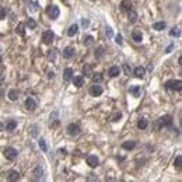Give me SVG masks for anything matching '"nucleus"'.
Instances as JSON below:
<instances>
[{
	"label": "nucleus",
	"mask_w": 182,
	"mask_h": 182,
	"mask_svg": "<svg viewBox=\"0 0 182 182\" xmlns=\"http://www.w3.org/2000/svg\"><path fill=\"white\" fill-rule=\"evenodd\" d=\"M165 87H167V90H170V91H181L182 88V83L181 80H168L167 83H165Z\"/></svg>",
	"instance_id": "1"
},
{
	"label": "nucleus",
	"mask_w": 182,
	"mask_h": 182,
	"mask_svg": "<svg viewBox=\"0 0 182 182\" xmlns=\"http://www.w3.org/2000/svg\"><path fill=\"white\" fill-rule=\"evenodd\" d=\"M46 13H48V16H49L51 18H58L59 14H60V11H59V9H58L56 6H49V7L46 9Z\"/></svg>",
	"instance_id": "2"
},
{
	"label": "nucleus",
	"mask_w": 182,
	"mask_h": 182,
	"mask_svg": "<svg viewBox=\"0 0 182 182\" xmlns=\"http://www.w3.org/2000/svg\"><path fill=\"white\" fill-rule=\"evenodd\" d=\"M67 133H69L70 136H77V135L80 133V126H78L77 123H70V125L67 126Z\"/></svg>",
	"instance_id": "3"
},
{
	"label": "nucleus",
	"mask_w": 182,
	"mask_h": 182,
	"mask_svg": "<svg viewBox=\"0 0 182 182\" xmlns=\"http://www.w3.org/2000/svg\"><path fill=\"white\" fill-rule=\"evenodd\" d=\"M55 39V35L52 31H45L42 34V41L43 43H52Z\"/></svg>",
	"instance_id": "4"
},
{
	"label": "nucleus",
	"mask_w": 182,
	"mask_h": 182,
	"mask_svg": "<svg viewBox=\"0 0 182 182\" xmlns=\"http://www.w3.org/2000/svg\"><path fill=\"white\" fill-rule=\"evenodd\" d=\"M90 94L93 97H98V95H101L102 94V87L101 86H98V83H95L94 86H91L90 87Z\"/></svg>",
	"instance_id": "5"
},
{
	"label": "nucleus",
	"mask_w": 182,
	"mask_h": 182,
	"mask_svg": "<svg viewBox=\"0 0 182 182\" xmlns=\"http://www.w3.org/2000/svg\"><path fill=\"white\" fill-rule=\"evenodd\" d=\"M4 156H6L9 160H14V158L17 157V150L13 149V147H7V149L4 150Z\"/></svg>",
	"instance_id": "6"
},
{
	"label": "nucleus",
	"mask_w": 182,
	"mask_h": 182,
	"mask_svg": "<svg viewBox=\"0 0 182 182\" xmlns=\"http://www.w3.org/2000/svg\"><path fill=\"white\" fill-rule=\"evenodd\" d=\"M76 53V51H74V48L73 46H66L63 49V56L66 58V59H70V58H73Z\"/></svg>",
	"instance_id": "7"
},
{
	"label": "nucleus",
	"mask_w": 182,
	"mask_h": 182,
	"mask_svg": "<svg viewBox=\"0 0 182 182\" xmlns=\"http://www.w3.org/2000/svg\"><path fill=\"white\" fill-rule=\"evenodd\" d=\"M158 122H160L161 126H171L172 125V118L170 115H165V116H162V118L158 119Z\"/></svg>",
	"instance_id": "8"
},
{
	"label": "nucleus",
	"mask_w": 182,
	"mask_h": 182,
	"mask_svg": "<svg viewBox=\"0 0 182 182\" xmlns=\"http://www.w3.org/2000/svg\"><path fill=\"white\" fill-rule=\"evenodd\" d=\"M6 178H7V181H17L20 178V175H18L17 171L10 170V171H7V174H6Z\"/></svg>",
	"instance_id": "9"
},
{
	"label": "nucleus",
	"mask_w": 182,
	"mask_h": 182,
	"mask_svg": "<svg viewBox=\"0 0 182 182\" xmlns=\"http://www.w3.org/2000/svg\"><path fill=\"white\" fill-rule=\"evenodd\" d=\"M87 164H88L91 168L97 167V165H98V158H97V156H93V154L87 156Z\"/></svg>",
	"instance_id": "10"
},
{
	"label": "nucleus",
	"mask_w": 182,
	"mask_h": 182,
	"mask_svg": "<svg viewBox=\"0 0 182 182\" xmlns=\"http://www.w3.org/2000/svg\"><path fill=\"white\" fill-rule=\"evenodd\" d=\"M25 108H27L28 111H34V109L37 108V102L34 101V98L30 97V98H27V99H25Z\"/></svg>",
	"instance_id": "11"
},
{
	"label": "nucleus",
	"mask_w": 182,
	"mask_h": 182,
	"mask_svg": "<svg viewBox=\"0 0 182 182\" xmlns=\"http://www.w3.org/2000/svg\"><path fill=\"white\" fill-rule=\"evenodd\" d=\"M72 78H73V70H72L70 67L64 69V72H63V80H64V81H70Z\"/></svg>",
	"instance_id": "12"
},
{
	"label": "nucleus",
	"mask_w": 182,
	"mask_h": 182,
	"mask_svg": "<svg viewBox=\"0 0 182 182\" xmlns=\"http://www.w3.org/2000/svg\"><path fill=\"white\" fill-rule=\"evenodd\" d=\"M72 80H73V83H74L76 87H81L84 84V77H83V76H76V77L72 78Z\"/></svg>",
	"instance_id": "13"
},
{
	"label": "nucleus",
	"mask_w": 182,
	"mask_h": 182,
	"mask_svg": "<svg viewBox=\"0 0 182 182\" xmlns=\"http://www.w3.org/2000/svg\"><path fill=\"white\" fill-rule=\"evenodd\" d=\"M146 74V69L144 67H141V66H137L136 69H135V76L137 77V78H141L143 76Z\"/></svg>",
	"instance_id": "14"
},
{
	"label": "nucleus",
	"mask_w": 182,
	"mask_h": 182,
	"mask_svg": "<svg viewBox=\"0 0 182 182\" xmlns=\"http://www.w3.org/2000/svg\"><path fill=\"white\" fill-rule=\"evenodd\" d=\"M77 31H78V25H77V24H73V25H70V27H69V30H67V35H69V37H74L76 34H77Z\"/></svg>",
	"instance_id": "15"
},
{
	"label": "nucleus",
	"mask_w": 182,
	"mask_h": 182,
	"mask_svg": "<svg viewBox=\"0 0 182 182\" xmlns=\"http://www.w3.org/2000/svg\"><path fill=\"white\" fill-rule=\"evenodd\" d=\"M132 37H133V41H136V42H141V38H143V34L140 30H135L133 34H132Z\"/></svg>",
	"instance_id": "16"
},
{
	"label": "nucleus",
	"mask_w": 182,
	"mask_h": 182,
	"mask_svg": "<svg viewBox=\"0 0 182 182\" xmlns=\"http://www.w3.org/2000/svg\"><path fill=\"white\" fill-rule=\"evenodd\" d=\"M122 146H123V149H125V150H132V149H135V147H136V141H133V140H128V141H125Z\"/></svg>",
	"instance_id": "17"
},
{
	"label": "nucleus",
	"mask_w": 182,
	"mask_h": 182,
	"mask_svg": "<svg viewBox=\"0 0 182 182\" xmlns=\"http://www.w3.org/2000/svg\"><path fill=\"white\" fill-rule=\"evenodd\" d=\"M120 9H122L123 11L132 10V3H130V0H123L122 4H120Z\"/></svg>",
	"instance_id": "18"
},
{
	"label": "nucleus",
	"mask_w": 182,
	"mask_h": 182,
	"mask_svg": "<svg viewBox=\"0 0 182 182\" xmlns=\"http://www.w3.org/2000/svg\"><path fill=\"white\" fill-rule=\"evenodd\" d=\"M16 128H17V120H14V119L7 120V123H6V129L7 130H14Z\"/></svg>",
	"instance_id": "19"
},
{
	"label": "nucleus",
	"mask_w": 182,
	"mask_h": 182,
	"mask_svg": "<svg viewBox=\"0 0 182 182\" xmlns=\"http://www.w3.org/2000/svg\"><path fill=\"white\" fill-rule=\"evenodd\" d=\"M129 91H130V94L133 97H140V87L139 86H132L129 88Z\"/></svg>",
	"instance_id": "20"
},
{
	"label": "nucleus",
	"mask_w": 182,
	"mask_h": 182,
	"mask_svg": "<svg viewBox=\"0 0 182 182\" xmlns=\"http://www.w3.org/2000/svg\"><path fill=\"white\" fill-rule=\"evenodd\" d=\"M164 28H165V22L164 21L154 22V24H153V30H156V31H162Z\"/></svg>",
	"instance_id": "21"
},
{
	"label": "nucleus",
	"mask_w": 182,
	"mask_h": 182,
	"mask_svg": "<svg viewBox=\"0 0 182 182\" xmlns=\"http://www.w3.org/2000/svg\"><path fill=\"white\" fill-rule=\"evenodd\" d=\"M119 73H120V69H119L118 66H112V67L109 69V76H111V77H116Z\"/></svg>",
	"instance_id": "22"
},
{
	"label": "nucleus",
	"mask_w": 182,
	"mask_h": 182,
	"mask_svg": "<svg viewBox=\"0 0 182 182\" xmlns=\"http://www.w3.org/2000/svg\"><path fill=\"white\" fill-rule=\"evenodd\" d=\"M83 73H84L87 77H91V76H93V73H94V72H93V67H91L90 64H86V66L83 67Z\"/></svg>",
	"instance_id": "23"
},
{
	"label": "nucleus",
	"mask_w": 182,
	"mask_h": 182,
	"mask_svg": "<svg viewBox=\"0 0 182 182\" xmlns=\"http://www.w3.org/2000/svg\"><path fill=\"white\" fill-rule=\"evenodd\" d=\"M42 174H43L42 168H41V167H37V168L34 170V178H35V179H41V178H42Z\"/></svg>",
	"instance_id": "24"
},
{
	"label": "nucleus",
	"mask_w": 182,
	"mask_h": 182,
	"mask_svg": "<svg viewBox=\"0 0 182 182\" xmlns=\"http://www.w3.org/2000/svg\"><path fill=\"white\" fill-rule=\"evenodd\" d=\"M136 20H137V13L135 10H129V21L135 22Z\"/></svg>",
	"instance_id": "25"
},
{
	"label": "nucleus",
	"mask_w": 182,
	"mask_h": 182,
	"mask_svg": "<svg viewBox=\"0 0 182 182\" xmlns=\"http://www.w3.org/2000/svg\"><path fill=\"white\" fill-rule=\"evenodd\" d=\"M9 98H10L11 101H16L18 98V91L17 90H10L9 91Z\"/></svg>",
	"instance_id": "26"
},
{
	"label": "nucleus",
	"mask_w": 182,
	"mask_h": 182,
	"mask_svg": "<svg viewBox=\"0 0 182 182\" xmlns=\"http://www.w3.org/2000/svg\"><path fill=\"white\" fill-rule=\"evenodd\" d=\"M91 78H93V81L94 83H101L102 81V74L101 73H93V76H91Z\"/></svg>",
	"instance_id": "27"
},
{
	"label": "nucleus",
	"mask_w": 182,
	"mask_h": 182,
	"mask_svg": "<svg viewBox=\"0 0 182 182\" xmlns=\"http://www.w3.org/2000/svg\"><path fill=\"white\" fill-rule=\"evenodd\" d=\"M147 125H149V122H147L146 119H143V118L137 122V128H139V129H146V128H147Z\"/></svg>",
	"instance_id": "28"
},
{
	"label": "nucleus",
	"mask_w": 182,
	"mask_h": 182,
	"mask_svg": "<svg viewBox=\"0 0 182 182\" xmlns=\"http://www.w3.org/2000/svg\"><path fill=\"white\" fill-rule=\"evenodd\" d=\"M16 32L20 34V35H24V34H25V31H24V24H18L17 28H16Z\"/></svg>",
	"instance_id": "29"
},
{
	"label": "nucleus",
	"mask_w": 182,
	"mask_h": 182,
	"mask_svg": "<svg viewBox=\"0 0 182 182\" xmlns=\"http://www.w3.org/2000/svg\"><path fill=\"white\" fill-rule=\"evenodd\" d=\"M170 35H171V37H179V35H181V31H179L178 28H172L171 31H170Z\"/></svg>",
	"instance_id": "30"
},
{
	"label": "nucleus",
	"mask_w": 182,
	"mask_h": 182,
	"mask_svg": "<svg viewBox=\"0 0 182 182\" xmlns=\"http://www.w3.org/2000/svg\"><path fill=\"white\" fill-rule=\"evenodd\" d=\"M83 42H84V45H90V43L93 42V37H91V35H87V37H84Z\"/></svg>",
	"instance_id": "31"
},
{
	"label": "nucleus",
	"mask_w": 182,
	"mask_h": 182,
	"mask_svg": "<svg viewBox=\"0 0 182 182\" xmlns=\"http://www.w3.org/2000/svg\"><path fill=\"white\" fill-rule=\"evenodd\" d=\"M39 147L42 149V151H46V150H48V146H46V143H45V140H43V139L39 140Z\"/></svg>",
	"instance_id": "32"
},
{
	"label": "nucleus",
	"mask_w": 182,
	"mask_h": 182,
	"mask_svg": "<svg viewBox=\"0 0 182 182\" xmlns=\"http://www.w3.org/2000/svg\"><path fill=\"white\" fill-rule=\"evenodd\" d=\"M27 25H28L30 28H32V30L37 27V24H35V21H34L32 18H28V21H27Z\"/></svg>",
	"instance_id": "33"
},
{
	"label": "nucleus",
	"mask_w": 182,
	"mask_h": 182,
	"mask_svg": "<svg viewBox=\"0 0 182 182\" xmlns=\"http://www.w3.org/2000/svg\"><path fill=\"white\" fill-rule=\"evenodd\" d=\"M181 162H182V157L178 156V157L175 158V167H177V168H181Z\"/></svg>",
	"instance_id": "34"
},
{
	"label": "nucleus",
	"mask_w": 182,
	"mask_h": 182,
	"mask_svg": "<svg viewBox=\"0 0 182 182\" xmlns=\"http://www.w3.org/2000/svg\"><path fill=\"white\" fill-rule=\"evenodd\" d=\"M6 14H7V11H6V9L0 6V20H3V18L6 17Z\"/></svg>",
	"instance_id": "35"
},
{
	"label": "nucleus",
	"mask_w": 182,
	"mask_h": 182,
	"mask_svg": "<svg viewBox=\"0 0 182 182\" xmlns=\"http://www.w3.org/2000/svg\"><path fill=\"white\" fill-rule=\"evenodd\" d=\"M120 118H122V114H120V112H116V114H114V115H112V120H114V122L119 120Z\"/></svg>",
	"instance_id": "36"
},
{
	"label": "nucleus",
	"mask_w": 182,
	"mask_h": 182,
	"mask_svg": "<svg viewBox=\"0 0 182 182\" xmlns=\"http://www.w3.org/2000/svg\"><path fill=\"white\" fill-rule=\"evenodd\" d=\"M104 55V49L102 48H98V49H95V56L97 58H101Z\"/></svg>",
	"instance_id": "37"
},
{
	"label": "nucleus",
	"mask_w": 182,
	"mask_h": 182,
	"mask_svg": "<svg viewBox=\"0 0 182 182\" xmlns=\"http://www.w3.org/2000/svg\"><path fill=\"white\" fill-rule=\"evenodd\" d=\"M105 35H107L108 38H111V37L114 35V32H112V28H109V27H107V28H105Z\"/></svg>",
	"instance_id": "38"
},
{
	"label": "nucleus",
	"mask_w": 182,
	"mask_h": 182,
	"mask_svg": "<svg viewBox=\"0 0 182 182\" xmlns=\"http://www.w3.org/2000/svg\"><path fill=\"white\" fill-rule=\"evenodd\" d=\"M115 39H116V43H118V45H122V43H123L122 37H120V35H116V38H115Z\"/></svg>",
	"instance_id": "39"
},
{
	"label": "nucleus",
	"mask_w": 182,
	"mask_h": 182,
	"mask_svg": "<svg viewBox=\"0 0 182 182\" xmlns=\"http://www.w3.org/2000/svg\"><path fill=\"white\" fill-rule=\"evenodd\" d=\"M153 126H154L156 130H158V129L161 128V125H160V122H158V120H157V122H154V125H153Z\"/></svg>",
	"instance_id": "40"
},
{
	"label": "nucleus",
	"mask_w": 182,
	"mask_h": 182,
	"mask_svg": "<svg viewBox=\"0 0 182 182\" xmlns=\"http://www.w3.org/2000/svg\"><path fill=\"white\" fill-rule=\"evenodd\" d=\"M123 69H125V72H126V74L130 73V69H129V64H123Z\"/></svg>",
	"instance_id": "41"
},
{
	"label": "nucleus",
	"mask_w": 182,
	"mask_h": 182,
	"mask_svg": "<svg viewBox=\"0 0 182 182\" xmlns=\"http://www.w3.org/2000/svg\"><path fill=\"white\" fill-rule=\"evenodd\" d=\"M48 73H49V74H48V77H49V78H53V76H55V73H53V72H51V70H49Z\"/></svg>",
	"instance_id": "42"
},
{
	"label": "nucleus",
	"mask_w": 182,
	"mask_h": 182,
	"mask_svg": "<svg viewBox=\"0 0 182 182\" xmlns=\"http://www.w3.org/2000/svg\"><path fill=\"white\" fill-rule=\"evenodd\" d=\"M81 24L86 27V25H88V20H81Z\"/></svg>",
	"instance_id": "43"
},
{
	"label": "nucleus",
	"mask_w": 182,
	"mask_h": 182,
	"mask_svg": "<svg viewBox=\"0 0 182 182\" xmlns=\"http://www.w3.org/2000/svg\"><path fill=\"white\" fill-rule=\"evenodd\" d=\"M171 49H172V45H170V46L167 48V53H170V52H171Z\"/></svg>",
	"instance_id": "44"
},
{
	"label": "nucleus",
	"mask_w": 182,
	"mask_h": 182,
	"mask_svg": "<svg viewBox=\"0 0 182 182\" xmlns=\"http://www.w3.org/2000/svg\"><path fill=\"white\" fill-rule=\"evenodd\" d=\"M3 129H4V126H3V123H1V122H0V132H1V130H3Z\"/></svg>",
	"instance_id": "45"
}]
</instances>
